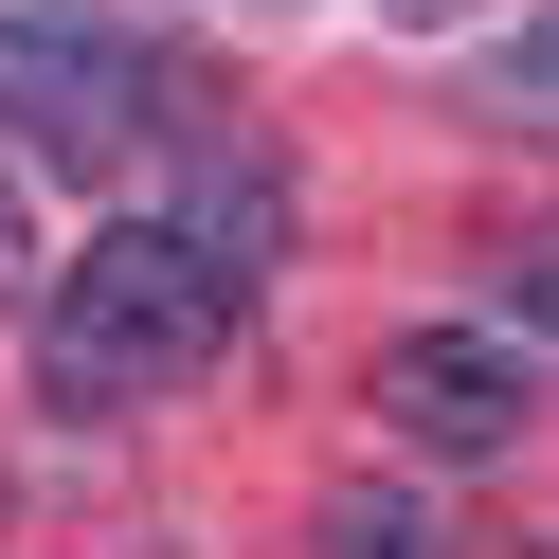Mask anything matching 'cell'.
<instances>
[{
  "mask_svg": "<svg viewBox=\"0 0 559 559\" xmlns=\"http://www.w3.org/2000/svg\"><path fill=\"white\" fill-rule=\"evenodd\" d=\"M506 109L559 127V19H523V37H506Z\"/></svg>",
  "mask_w": 559,
  "mask_h": 559,
  "instance_id": "cell-5",
  "label": "cell"
},
{
  "mask_svg": "<svg viewBox=\"0 0 559 559\" xmlns=\"http://www.w3.org/2000/svg\"><path fill=\"white\" fill-rule=\"evenodd\" d=\"M37 289V235H19V181H0V307Z\"/></svg>",
  "mask_w": 559,
  "mask_h": 559,
  "instance_id": "cell-7",
  "label": "cell"
},
{
  "mask_svg": "<svg viewBox=\"0 0 559 559\" xmlns=\"http://www.w3.org/2000/svg\"><path fill=\"white\" fill-rule=\"evenodd\" d=\"M0 127L73 181H127L181 145V55L127 0H0Z\"/></svg>",
  "mask_w": 559,
  "mask_h": 559,
  "instance_id": "cell-2",
  "label": "cell"
},
{
  "mask_svg": "<svg viewBox=\"0 0 559 559\" xmlns=\"http://www.w3.org/2000/svg\"><path fill=\"white\" fill-rule=\"evenodd\" d=\"M235 307H253V289H235L181 217H127V235H91V271H55L37 397L55 415H145V397H181V379L235 361Z\"/></svg>",
  "mask_w": 559,
  "mask_h": 559,
  "instance_id": "cell-1",
  "label": "cell"
},
{
  "mask_svg": "<svg viewBox=\"0 0 559 559\" xmlns=\"http://www.w3.org/2000/svg\"><path fill=\"white\" fill-rule=\"evenodd\" d=\"M163 217H181L235 289H271V253H289V181H271V145H181V199H163Z\"/></svg>",
  "mask_w": 559,
  "mask_h": 559,
  "instance_id": "cell-4",
  "label": "cell"
},
{
  "mask_svg": "<svg viewBox=\"0 0 559 559\" xmlns=\"http://www.w3.org/2000/svg\"><path fill=\"white\" fill-rule=\"evenodd\" d=\"M506 325H559V235H506Z\"/></svg>",
  "mask_w": 559,
  "mask_h": 559,
  "instance_id": "cell-6",
  "label": "cell"
},
{
  "mask_svg": "<svg viewBox=\"0 0 559 559\" xmlns=\"http://www.w3.org/2000/svg\"><path fill=\"white\" fill-rule=\"evenodd\" d=\"M379 415L415 451H523L542 433V325H397L379 343Z\"/></svg>",
  "mask_w": 559,
  "mask_h": 559,
  "instance_id": "cell-3",
  "label": "cell"
},
{
  "mask_svg": "<svg viewBox=\"0 0 559 559\" xmlns=\"http://www.w3.org/2000/svg\"><path fill=\"white\" fill-rule=\"evenodd\" d=\"M379 19H451V0H379Z\"/></svg>",
  "mask_w": 559,
  "mask_h": 559,
  "instance_id": "cell-8",
  "label": "cell"
}]
</instances>
